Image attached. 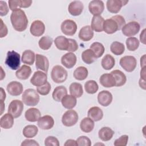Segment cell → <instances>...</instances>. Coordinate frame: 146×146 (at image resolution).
Wrapping results in <instances>:
<instances>
[{
	"mask_svg": "<svg viewBox=\"0 0 146 146\" xmlns=\"http://www.w3.org/2000/svg\"><path fill=\"white\" fill-rule=\"evenodd\" d=\"M47 82V75L46 72L40 71H35L30 79V83L34 86H43Z\"/></svg>",
	"mask_w": 146,
	"mask_h": 146,
	"instance_id": "8fae6325",
	"label": "cell"
},
{
	"mask_svg": "<svg viewBox=\"0 0 146 146\" xmlns=\"http://www.w3.org/2000/svg\"><path fill=\"white\" fill-rule=\"evenodd\" d=\"M88 117L93 121H98L100 120L103 116V111L99 107L94 106L90 108L87 112Z\"/></svg>",
	"mask_w": 146,
	"mask_h": 146,
	"instance_id": "484cf974",
	"label": "cell"
},
{
	"mask_svg": "<svg viewBox=\"0 0 146 146\" xmlns=\"http://www.w3.org/2000/svg\"><path fill=\"white\" fill-rule=\"evenodd\" d=\"M94 122L90 117H84L83 119L80 123V129L85 132L89 133L91 132L94 128Z\"/></svg>",
	"mask_w": 146,
	"mask_h": 146,
	"instance_id": "f546056e",
	"label": "cell"
},
{
	"mask_svg": "<svg viewBox=\"0 0 146 146\" xmlns=\"http://www.w3.org/2000/svg\"><path fill=\"white\" fill-rule=\"evenodd\" d=\"M8 93L13 96L20 95L23 90V85L19 82L13 81L10 82L6 87Z\"/></svg>",
	"mask_w": 146,
	"mask_h": 146,
	"instance_id": "5bb4252c",
	"label": "cell"
},
{
	"mask_svg": "<svg viewBox=\"0 0 146 146\" xmlns=\"http://www.w3.org/2000/svg\"><path fill=\"white\" fill-rule=\"evenodd\" d=\"M112 94L107 90L100 91L98 95V101L99 103L104 107L108 106L112 101Z\"/></svg>",
	"mask_w": 146,
	"mask_h": 146,
	"instance_id": "d6986e66",
	"label": "cell"
},
{
	"mask_svg": "<svg viewBox=\"0 0 146 146\" xmlns=\"http://www.w3.org/2000/svg\"><path fill=\"white\" fill-rule=\"evenodd\" d=\"M90 49L93 51L96 58L101 57L105 51V48L103 44L98 42H95L92 43L90 46Z\"/></svg>",
	"mask_w": 146,
	"mask_h": 146,
	"instance_id": "b9f144b4",
	"label": "cell"
},
{
	"mask_svg": "<svg viewBox=\"0 0 146 146\" xmlns=\"http://www.w3.org/2000/svg\"><path fill=\"white\" fill-rule=\"evenodd\" d=\"M78 36L80 39L83 41H89L94 36L93 30L90 26H85L80 30Z\"/></svg>",
	"mask_w": 146,
	"mask_h": 146,
	"instance_id": "603a6c76",
	"label": "cell"
},
{
	"mask_svg": "<svg viewBox=\"0 0 146 146\" xmlns=\"http://www.w3.org/2000/svg\"><path fill=\"white\" fill-rule=\"evenodd\" d=\"M128 140V136L123 135L119 138L116 139L114 141V145L115 146H125L127 144Z\"/></svg>",
	"mask_w": 146,
	"mask_h": 146,
	"instance_id": "681fc988",
	"label": "cell"
},
{
	"mask_svg": "<svg viewBox=\"0 0 146 146\" xmlns=\"http://www.w3.org/2000/svg\"><path fill=\"white\" fill-rule=\"evenodd\" d=\"M40 116V112L36 108H30L28 109L25 113L26 119L30 122H35L38 121Z\"/></svg>",
	"mask_w": 146,
	"mask_h": 146,
	"instance_id": "d4e9b609",
	"label": "cell"
},
{
	"mask_svg": "<svg viewBox=\"0 0 146 146\" xmlns=\"http://www.w3.org/2000/svg\"><path fill=\"white\" fill-rule=\"evenodd\" d=\"M44 145L46 146H59L60 144L56 137L52 136H50L45 139Z\"/></svg>",
	"mask_w": 146,
	"mask_h": 146,
	"instance_id": "7dc6e473",
	"label": "cell"
},
{
	"mask_svg": "<svg viewBox=\"0 0 146 146\" xmlns=\"http://www.w3.org/2000/svg\"><path fill=\"white\" fill-rule=\"evenodd\" d=\"M55 46L59 50L69 51L70 48V38L60 35L57 36L54 40Z\"/></svg>",
	"mask_w": 146,
	"mask_h": 146,
	"instance_id": "e0dca14e",
	"label": "cell"
},
{
	"mask_svg": "<svg viewBox=\"0 0 146 146\" xmlns=\"http://www.w3.org/2000/svg\"><path fill=\"white\" fill-rule=\"evenodd\" d=\"M51 88V87L50 83L47 82L43 86L36 87V91L41 95H47L49 94Z\"/></svg>",
	"mask_w": 146,
	"mask_h": 146,
	"instance_id": "bcb514c9",
	"label": "cell"
},
{
	"mask_svg": "<svg viewBox=\"0 0 146 146\" xmlns=\"http://www.w3.org/2000/svg\"><path fill=\"white\" fill-rule=\"evenodd\" d=\"M84 89L87 93L90 94H94L98 91L99 86L98 83L95 80H90L85 83Z\"/></svg>",
	"mask_w": 146,
	"mask_h": 146,
	"instance_id": "ee69618b",
	"label": "cell"
},
{
	"mask_svg": "<svg viewBox=\"0 0 146 146\" xmlns=\"http://www.w3.org/2000/svg\"><path fill=\"white\" fill-rule=\"evenodd\" d=\"M78 113L73 110H68L64 112L62 117V122L64 126L71 127L74 125L78 121Z\"/></svg>",
	"mask_w": 146,
	"mask_h": 146,
	"instance_id": "5b68a950",
	"label": "cell"
},
{
	"mask_svg": "<svg viewBox=\"0 0 146 146\" xmlns=\"http://www.w3.org/2000/svg\"><path fill=\"white\" fill-rule=\"evenodd\" d=\"M119 63L125 71L131 72L135 69L137 65V60L134 56L127 55L120 59Z\"/></svg>",
	"mask_w": 146,
	"mask_h": 146,
	"instance_id": "8992f818",
	"label": "cell"
},
{
	"mask_svg": "<svg viewBox=\"0 0 146 146\" xmlns=\"http://www.w3.org/2000/svg\"><path fill=\"white\" fill-rule=\"evenodd\" d=\"M45 31V25L40 20H36L33 22L30 26V33L34 36H40L42 35Z\"/></svg>",
	"mask_w": 146,
	"mask_h": 146,
	"instance_id": "4fadbf2b",
	"label": "cell"
},
{
	"mask_svg": "<svg viewBox=\"0 0 146 146\" xmlns=\"http://www.w3.org/2000/svg\"><path fill=\"white\" fill-rule=\"evenodd\" d=\"M31 74V69L30 67L27 65L22 66L15 72L17 78L21 80L27 79Z\"/></svg>",
	"mask_w": 146,
	"mask_h": 146,
	"instance_id": "83f0119b",
	"label": "cell"
},
{
	"mask_svg": "<svg viewBox=\"0 0 146 146\" xmlns=\"http://www.w3.org/2000/svg\"><path fill=\"white\" fill-rule=\"evenodd\" d=\"M140 66L141 68L145 67V55H144L140 58Z\"/></svg>",
	"mask_w": 146,
	"mask_h": 146,
	"instance_id": "91938a15",
	"label": "cell"
},
{
	"mask_svg": "<svg viewBox=\"0 0 146 146\" xmlns=\"http://www.w3.org/2000/svg\"><path fill=\"white\" fill-rule=\"evenodd\" d=\"M23 102L19 100H12L8 107V113L11 114L14 118L19 117L23 110Z\"/></svg>",
	"mask_w": 146,
	"mask_h": 146,
	"instance_id": "52a82bcc",
	"label": "cell"
},
{
	"mask_svg": "<svg viewBox=\"0 0 146 146\" xmlns=\"http://www.w3.org/2000/svg\"><path fill=\"white\" fill-rule=\"evenodd\" d=\"M88 71L86 67L84 66H79L77 67L74 71V77L78 80H83L86 79L88 76Z\"/></svg>",
	"mask_w": 146,
	"mask_h": 146,
	"instance_id": "74e56055",
	"label": "cell"
},
{
	"mask_svg": "<svg viewBox=\"0 0 146 146\" xmlns=\"http://www.w3.org/2000/svg\"><path fill=\"white\" fill-rule=\"evenodd\" d=\"M101 64L104 70H110L114 67L115 64V60L112 55L107 54L102 59Z\"/></svg>",
	"mask_w": 146,
	"mask_h": 146,
	"instance_id": "d590c367",
	"label": "cell"
},
{
	"mask_svg": "<svg viewBox=\"0 0 146 146\" xmlns=\"http://www.w3.org/2000/svg\"><path fill=\"white\" fill-rule=\"evenodd\" d=\"M53 40L52 38L48 36H42L38 42L39 47L43 50H48L52 46Z\"/></svg>",
	"mask_w": 146,
	"mask_h": 146,
	"instance_id": "7bdbcfd3",
	"label": "cell"
},
{
	"mask_svg": "<svg viewBox=\"0 0 146 146\" xmlns=\"http://www.w3.org/2000/svg\"><path fill=\"white\" fill-rule=\"evenodd\" d=\"M14 124V117L9 113H5L1 118L0 125L3 129H10Z\"/></svg>",
	"mask_w": 146,
	"mask_h": 146,
	"instance_id": "d6a6232c",
	"label": "cell"
},
{
	"mask_svg": "<svg viewBox=\"0 0 146 146\" xmlns=\"http://www.w3.org/2000/svg\"><path fill=\"white\" fill-rule=\"evenodd\" d=\"M38 92L34 89L28 88L22 94V100L23 103L28 106H35L39 102Z\"/></svg>",
	"mask_w": 146,
	"mask_h": 146,
	"instance_id": "7a4b0ae2",
	"label": "cell"
},
{
	"mask_svg": "<svg viewBox=\"0 0 146 146\" xmlns=\"http://www.w3.org/2000/svg\"><path fill=\"white\" fill-rule=\"evenodd\" d=\"M110 50L114 55H120L124 52L125 47L123 43L115 41L111 43L110 46Z\"/></svg>",
	"mask_w": 146,
	"mask_h": 146,
	"instance_id": "60d3db41",
	"label": "cell"
},
{
	"mask_svg": "<svg viewBox=\"0 0 146 146\" xmlns=\"http://www.w3.org/2000/svg\"><path fill=\"white\" fill-rule=\"evenodd\" d=\"M9 12V8L5 1H0V15L1 17L7 14Z\"/></svg>",
	"mask_w": 146,
	"mask_h": 146,
	"instance_id": "816d5d0a",
	"label": "cell"
},
{
	"mask_svg": "<svg viewBox=\"0 0 146 146\" xmlns=\"http://www.w3.org/2000/svg\"><path fill=\"white\" fill-rule=\"evenodd\" d=\"M84 9L83 3L80 1L71 2L68 7L69 13L73 16H78L81 14Z\"/></svg>",
	"mask_w": 146,
	"mask_h": 146,
	"instance_id": "ffe728a7",
	"label": "cell"
},
{
	"mask_svg": "<svg viewBox=\"0 0 146 146\" xmlns=\"http://www.w3.org/2000/svg\"><path fill=\"white\" fill-rule=\"evenodd\" d=\"M104 18L101 15H95L92 18L91 27L96 32H102L103 31Z\"/></svg>",
	"mask_w": 146,
	"mask_h": 146,
	"instance_id": "4316f807",
	"label": "cell"
},
{
	"mask_svg": "<svg viewBox=\"0 0 146 146\" xmlns=\"http://www.w3.org/2000/svg\"><path fill=\"white\" fill-rule=\"evenodd\" d=\"M112 19H113L117 23L118 27H119V30H121L122 27L125 25V21L123 17L120 15H116L111 17Z\"/></svg>",
	"mask_w": 146,
	"mask_h": 146,
	"instance_id": "f907efd6",
	"label": "cell"
},
{
	"mask_svg": "<svg viewBox=\"0 0 146 146\" xmlns=\"http://www.w3.org/2000/svg\"><path fill=\"white\" fill-rule=\"evenodd\" d=\"M82 59L84 63L90 64L94 63L96 59V58L93 51L90 48L84 50L82 52Z\"/></svg>",
	"mask_w": 146,
	"mask_h": 146,
	"instance_id": "f35d334b",
	"label": "cell"
},
{
	"mask_svg": "<svg viewBox=\"0 0 146 146\" xmlns=\"http://www.w3.org/2000/svg\"><path fill=\"white\" fill-rule=\"evenodd\" d=\"M88 9L94 16L100 15L104 9V3L100 0L91 1L88 5Z\"/></svg>",
	"mask_w": 146,
	"mask_h": 146,
	"instance_id": "7c38bea8",
	"label": "cell"
},
{
	"mask_svg": "<svg viewBox=\"0 0 146 146\" xmlns=\"http://www.w3.org/2000/svg\"><path fill=\"white\" fill-rule=\"evenodd\" d=\"M62 32L66 35H74L77 30V25L71 19H66L61 24Z\"/></svg>",
	"mask_w": 146,
	"mask_h": 146,
	"instance_id": "9c48e42d",
	"label": "cell"
},
{
	"mask_svg": "<svg viewBox=\"0 0 146 146\" xmlns=\"http://www.w3.org/2000/svg\"><path fill=\"white\" fill-rule=\"evenodd\" d=\"M114 134V131L110 127H102L98 132L99 138L104 141L110 140Z\"/></svg>",
	"mask_w": 146,
	"mask_h": 146,
	"instance_id": "f1b7e54d",
	"label": "cell"
},
{
	"mask_svg": "<svg viewBox=\"0 0 146 146\" xmlns=\"http://www.w3.org/2000/svg\"><path fill=\"white\" fill-rule=\"evenodd\" d=\"M76 99L71 95H65L61 100L62 106L66 109H72L75 107L76 104Z\"/></svg>",
	"mask_w": 146,
	"mask_h": 146,
	"instance_id": "1f68e13d",
	"label": "cell"
},
{
	"mask_svg": "<svg viewBox=\"0 0 146 146\" xmlns=\"http://www.w3.org/2000/svg\"><path fill=\"white\" fill-rule=\"evenodd\" d=\"M111 74L113 75V78H115L116 85V87H120L121 86H123L126 81H127V78L125 74L119 70H115L112 71Z\"/></svg>",
	"mask_w": 146,
	"mask_h": 146,
	"instance_id": "4dcf8cb0",
	"label": "cell"
},
{
	"mask_svg": "<svg viewBox=\"0 0 146 146\" xmlns=\"http://www.w3.org/2000/svg\"><path fill=\"white\" fill-rule=\"evenodd\" d=\"M65 146L66 145H78L76 141L72 139L67 140L64 144Z\"/></svg>",
	"mask_w": 146,
	"mask_h": 146,
	"instance_id": "6f0895ef",
	"label": "cell"
},
{
	"mask_svg": "<svg viewBox=\"0 0 146 146\" xmlns=\"http://www.w3.org/2000/svg\"><path fill=\"white\" fill-rule=\"evenodd\" d=\"M54 125V120L50 115H44L40 117L38 121V127L44 130H48L52 128Z\"/></svg>",
	"mask_w": 146,
	"mask_h": 146,
	"instance_id": "ac0fdd59",
	"label": "cell"
},
{
	"mask_svg": "<svg viewBox=\"0 0 146 146\" xmlns=\"http://www.w3.org/2000/svg\"><path fill=\"white\" fill-rule=\"evenodd\" d=\"M8 3L10 9L14 11L18 9V7L23 8L29 7L31 5L33 1L29 0H9Z\"/></svg>",
	"mask_w": 146,
	"mask_h": 146,
	"instance_id": "7402d4cb",
	"label": "cell"
},
{
	"mask_svg": "<svg viewBox=\"0 0 146 146\" xmlns=\"http://www.w3.org/2000/svg\"><path fill=\"white\" fill-rule=\"evenodd\" d=\"M39 146V144L34 140L31 139H26L22 143L21 146Z\"/></svg>",
	"mask_w": 146,
	"mask_h": 146,
	"instance_id": "f5cc1de1",
	"label": "cell"
},
{
	"mask_svg": "<svg viewBox=\"0 0 146 146\" xmlns=\"http://www.w3.org/2000/svg\"><path fill=\"white\" fill-rule=\"evenodd\" d=\"M140 29V25L135 21L130 22L125 24L121 29L122 33L126 36L132 37L136 35Z\"/></svg>",
	"mask_w": 146,
	"mask_h": 146,
	"instance_id": "ba28073f",
	"label": "cell"
},
{
	"mask_svg": "<svg viewBox=\"0 0 146 146\" xmlns=\"http://www.w3.org/2000/svg\"><path fill=\"white\" fill-rule=\"evenodd\" d=\"M6 98V93L3 89V88H1V102H3Z\"/></svg>",
	"mask_w": 146,
	"mask_h": 146,
	"instance_id": "680465c9",
	"label": "cell"
},
{
	"mask_svg": "<svg viewBox=\"0 0 146 146\" xmlns=\"http://www.w3.org/2000/svg\"><path fill=\"white\" fill-rule=\"evenodd\" d=\"M127 49L129 51H133L137 50L139 46V41L135 37H129L125 41Z\"/></svg>",
	"mask_w": 146,
	"mask_h": 146,
	"instance_id": "f6af8a7d",
	"label": "cell"
},
{
	"mask_svg": "<svg viewBox=\"0 0 146 146\" xmlns=\"http://www.w3.org/2000/svg\"><path fill=\"white\" fill-rule=\"evenodd\" d=\"M35 66L36 69L47 72L49 67V61L48 58L43 55L36 54L35 55Z\"/></svg>",
	"mask_w": 146,
	"mask_h": 146,
	"instance_id": "9a60e30c",
	"label": "cell"
},
{
	"mask_svg": "<svg viewBox=\"0 0 146 146\" xmlns=\"http://www.w3.org/2000/svg\"><path fill=\"white\" fill-rule=\"evenodd\" d=\"M67 94V90L63 86H59L56 87L52 94V98L56 102H60L62 98Z\"/></svg>",
	"mask_w": 146,
	"mask_h": 146,
	"instance_id": "836d02e7",
	"label": "cell"
},
{
	"mask_svg": "<svg viewBox=\"0 0 146 146\" xmlns=\"http://www.w3.org/2000/svg\"><path fill=\"white\" fill-rule=\"evenodd\" d=\"M1 38H3L5 37V36H6V35L8 33V30L7 28V26H6L5 24H4L3 21L2 19H1Z\"/></svg>",
	"mask_w": 146,
	"mask_h": 146,
	"instance_id": "db71d44e",
	"label": "cell"
},
{
	"mask_svg": "<svg viewBox=\"0 0 146 146\" xmlns=\"http://www.w3.org/2000/svg\"><path fill=\"white\" fill-rule=\"evenodd\" d=\"M21 56L19 53L12 50L9 51L7 53L5 60V64L11 70H16L19 68L21 64Z\"/></svg>",
	"mask_w": 146,
	"mask_h": 146,
	"instance_id": "277c9868",
	"label": "cell"
},
{
	"mask_svg": "<svg viewBox=\"0 0 146 146\" xmlns=\"http://www.w3.org/2000/svg\"><path fill=\"white\" fill-rule=\"evenodd\" d=\"M128 1L124 0H108L106 6L108 11L111 13H117L120 11L122 6H125Z\"/></svg>",
	"mask_w": 146,
	"mask_h": 146,
	"instance_id": "30bf717a",
	"label": "cell"
},
{
	"mask_svg": "<svg viewBox=\"0 0 146 146\" xmlns=\"http://www.w3.org/2000/svg\"><path fill=\"white\" fill-rule=\"evenodd\" d=\"M139 86L143 89L145 90V80L140 78L139 80Z\"/></svg>",
	"mask_w": 146,
	"mask_h": 146,
	"instance_id": "94428289",
	"label": "cell"
},
{
	"mask_svg": "<svg viewBox=\"0 0 146 146\" xmlns=\"http://www.w3.org/2000/svg\"><path fill=\"white\" fill-rule=\"evenodd\" d=\"M70 48L69 52H72L76 51L78 48V44L76 41L75 39H71V38H70Z\"/></svg>",
	"mask_w": 146,
	"mask_h": 146,
	"instance_id": "11a10c76",
	"label": "cell"
},
{
	"mask_svg": "<svg viewBox=\"0 0 146 146\" xmlns=\"http://www.w3.org/2000/svg\"><path fill=\"white\" fill-rule=\"evenodd\" d=\"M103 30L108 34H112L119 30L117 22L112 18L104 21L103 23Z\"/></svg>",
	"mask_w": 146,
	"mask_h": 146,
	"instance_id": "44dd1931",
	"label": "cell"
},
{
	"mask_svg": "<svg viewBox=\"0 0 146 146\" xmlns=\"http://www.w3.org/2000/svg\"><path fill=\"white\" fill-rule=\"evenodd\" d=\"M67 76L68 74L67 71L60 65L55 66L51 70V79L56 83H60L65 82Z\"/></svg>",
	"mask_w": 146,
	"mask_h": 146,
	"instance_id": "3957f363",
	"label": "cell"
},
{
	"mask_svg": "<svg viewBox=\"0 0 146 146\" xmlns=\"http://www.w3.org/2000/svg\"><path fill=\"white\" fill-rule=\"evenodd\" d=\"M35 53L30 50H27L23 52L22 55V62L27 65H33L35 60Z\"/></svg>",
	"mask_w": 146,
	"mask_h": 146,
	"instance_id": "8d00e7d4",
	"label": "cell"
},
{
	"mask_svg": "<svg viewBox=\"0 0 146 146\" xmlns=\"http://www.w3.org/2000/svg\"><path fill=\"white\" fill-rule=\"evenodd\" d=\"M78 145L80 146H91V141L90 139L86 136H81L76 139Z\"/></svg>",
	"mask_w": 146,
	"mask_h": 146,
	"instance_id": "c3c4849f",
	"label": "cell"
},
{
	"mask_svg": "<svg viewBox=\"0 0 146 146\" xmlns=\"http://www.w3.org/2000/svg\"><path fill=\"white\" fill-rule=\"evenodd\" d=\"M38 132V128L35 125H27L23 129V135L25 137L33 138Z\"/></svg>",
	"mask_w": 146,
	"mask_h": 146,
	"instance_id": "ab89813d",
	"label": "cell"
},
{
	"mask_svg": "<svg viewBox=\"0 0 146 146\" xmlns=\"http://www.w3.org/2000/svg\"><path fill=\"white\" fill-rule=\"evenodd\" d=\"M76 56L73 52H70L65 54L61 58L62 64L67 68H72L76 63Z\"/></svg>",
	"mask_w": 146,
	"mask_h": 146,
	"instance_id": "2e32d148",
	"label": "cell"
},
{
	"mask_svg": "<svg viewBox=\"0 0 146 146\" xmlns=\"http://www.w3.org/2000/svg\"><path fill=\"white\" fill-rule=\"evenodd\" d=\"M140 78L141 79L145 80V67L142 68L140 71Z\"/></svg>",
	"mask_w": 146,
	"mask_h": 146,
	"instance_id": "6125c7cd",
	"label": "cell"
},
{
	"mask_svg": "<svg viewBox=\"0 0 146 146\" xmlns=\"http://www.w3.org/2000/svg\"><path fill=\"white\" fill-rule=\"evenodd\" d=\"M69 90L71 95L78 98H80L83 94V90L82 84L76 82H73L70 84Z\"/></svg>",
	"mask_w": 146,
	"mask_h": 146,
	"instance_id": "e575fe53",
	"label": "cell"
},
{
	"mask_svg": "<svg viewBox=\"0 0 146 146\" xmlns=\"http://www.w3.org/2000/svg\"><path fill=\"white\" fill-rule=\"evenodd\" d=\"M10 21L13 28L19 32L25 31L27 29L29 22L25 11L19 8L12 11Z\"/></svg>",
	"mask_w": 146,
	"mask_h": 146,
	"instance_id": "6da1fadb",
	"label": "cell"
},
{
	"mask_svg": "<svg viewBox=\"0 0 146 146\" xmlns=\"http://www.w3.org/2000/svg\"><path fill=\"white\" fill-rule=\"evenodd\" d=\"M100 84L106 88L112 87L115 86L116 82L115 78L111 74H104L99 78Z\"/></svg>",
	"mask_w": 146,
	"mask_h": 146,
	"instance_id": "cb8c5ba5",
	"label": "cell"
},
{
	"mask_svg": "<svg viewBox=\"0 0 146 146\" xmlns=\"http://www.w3.org/2000/svg\"><path fill=\"white\" fill-rule=\"evenodd\" d=\"M140 40L143 44H145V29H144L140 35Z\"/></svg>",
	"mask_w": 146,
	"mask_h": 146,
	"instance_id": "9f6ffc18",
	"label": "cell"
}]
</instances>
